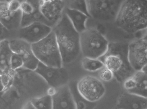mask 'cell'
<instances>
[{"mask_svg": "<svg viewBox=\"0 0 147 109\" xmlns=\"http://www.w3.org/2000/svg\"><path fill=\"white\" fill-rule=\"evenodd\" d=\"M22 109H37L32 104L30 101L27 102L23 107Z\"/></svg>", "mask_w": 147, "mask_h": 109, "instance_id": "f546056e", "label": "cell"}, {"mask_svg": "<svg viewBox=\"0 0 147 109\" xmlns=\"http://www.w3.org/2000/svg\"><path fill=\"white\" fill-rule=\"evenodd\" d=\"M34 70L50 87L56 89L68 84L70 81L69 72L63 66L60 68L51 67L39 62Z\"/></svg>", "mask_w": 147, "mask_h": 109, "instance_id": "9c48e42d", "label": "cell"}, {"mask_svg": "<svg viewBox=\"0 0 147 109\" xmlns=\"http://www.w3.org/2000/svg\"><path fill=\"white\" fill-rule=\"evenodd\" d=\"M147 72L141 70L136 71L123 82L126 91L147 98Z\"/></svg>", "mask_w": 147, "mask_h": 109, "instance_id": "5bb4252c", "label": "cell"}, {"mask_svg": "<svg viewBox=\"0 0 147 109\" xmlns=\"http://www.w3.org/2000/svg\"><path fill=\"white\" fill-rule=\"evenodd\" d=\"M52 30L60 51L62 66L73 63L81 53L80 33L74 29L64 12Z\"/></svg>", "mask_w": 147, "mask_h": 109, "instance_id": "6da1fadb", "label": "cell"}, {"mask_svg": "<svg viewBox=\"0 0 147 109\" xmlns=\"http://www.w3.org/2000/svg\"><path fill=\"white\" fill-rule=\"evenodd\" d=\"M8 0H0V22L9 31L16 33L21 27L22 13L20 10L10 11L8 8Z\"/></svg>", "mask_w": 147, "mask_h": 109, "instance_id": "9a60e30c", "label": "cell"}, {"mask_svg": "<svg viewBox=\"0 0 147 109\" xmlns=\"http://www.w3.org/2000/svg\"><path fill=\"white\" fill-rule=\"evenodd\" d=\"M12 85L26 102L47 94L50 87L34 70L23 67L14 71Z\"/></svg>", "mask_w": 147, "mask_h": 109, "instance_id": "3957f363", "label": "cell"}, {"mask_svg": "<svg viewBox=\"0 0 147 109\" xmlns=\"http://www.w3.org/2000/svg\"><path fill=\"white\" fill-rule=\"evenodd\" d=\"M65 6V0L40 1V11L44 17L51 23L53 28L61 18Z\"/></svg>", "mask_w": 147, "mask_h": 109, "instance_id": "4fadbf2b", "label": "cell"}, {"mask_svg": "<svg viewBox=\"0 0 147 109\" xmlns=\"http://www.w3.org/2000/svg\"><path fill=\"white\" fill-rule=\"evenodd\" d=\"M66 7L85 14L90 18L88 11L86 0H65Z\"/></svg>", "mask_w": 147, "mask_h": 109, "instance_id": "d4e9b609", "label": "cell"}, {"mask_svg": "<svg viewBox=\"0 0 147 109\" xmlns=\"http://www.w3.org/2000/svg\"><path fill=\"white\" fill-rule=\"evenodd\" d=\"M76 87L81 96L91 102L99 100L106 92L105 86L101 80L90 75L83 76L77 81Z\"/></svg>", "mask_w": 147, "mask_h": 109, "instance_id": "ba28073f", "label": "cell"}, {"mask_svg": "<svg viewBox=\"0 0 147 109\" xmlns=\"http://www.w3.org/2000/svg\"><path fill=\"white\" fill-rule=\"evenodd\" d=\"M52 31V28L43 23L36 22L20 27L16 32V38L31 44L41 40Z\"/></svg>", "mask_w": 147, "mask_h": 109, "instance_id": "7c38bea8", "label": "cell"}, {"mask_svg": "<svg viewBox=\"0 0 147 109\" xmlns=\"http://www.w3.org/2000/svg\"><path fill=\"white\" fill-rule=\"evenodd\" d=\"M16 33L9 31L0 22V43L16 38Z\"/></svg>", "mask_w": 147, "mask_h": 109, "instance_id": "484cf974", "label": "cell"}, {"mask_svg": "<svg viewBox=\"0 0 147 109\" xmlns=\"http://www.w3.org/2000/svg\"><path fill=\"white\" fill-rule=\"evenodd\" d=\"M81 65L84 70L89 72L100 70L105 66L103 62L98 58L83 57L81 60Z\"/></svg>", "mask_w": 147, "mask_h": 109, "instance_id": "603a6c76", "label": "cell"}, {"mask_svg": "<svg viewBox=\"0 0 147 109\" xmlns=\"http://www.w3.org/2000/svg\"><path fill=\"white\" fill-rule=\"evenodd\" d=\"M147 34L134 40L128 44L129 63L136 71L141 70L147 62Z\"/></svg>", "mask_w": 147, "mask_h": 109, "instance_id": "30bf717a", "label": "cell"}, {"mask_svg": "<svg viewBox=\"0 0 147 109\" xmlns=\"http://www.w3.org/2000/svg\"><path fill=\"white\" fill-rule=\"evenodd\" d=\"M147 15V0H123L115 22L125 32L134 34L146 30Z\"/></svg>", "mask_w": 147, "mask_h": 109, "instance_id": "7a4b0ae2", "label": "cell"}, {"mask_svg": "<svg viewBox=\"0 0 147 109\" xmlns=\"http://www.w3.org/2000/svg\"><path fill=\"white\" fill-rule=\"evenodd\" d=\"M13 53L9 40H4L0 43V75L10 74L14 71L11 69L10 66Z\"/></svg>", "mask_w": 147, "mask_h": 109, "instance_id": "d6986e66", "label": "cell"}, {"mask_svg": "<svg viewBox=\"0 0 147 109\" xmlns=\"http://www.w3.org/2000/svg\"><path fill=\"white\" fill-rule=\"evenodd\" d=\"M123 0H86L90 18L106 22L115 21Z\"/></svg>", "mask_w": 147, "mask_h": 109, "instance_id": "52a82bcc", "label": "cell"}, {"mask_svg": "<svg viewBox=\"0 0 147 109\" xmlns=\"http://www.w3.org/2000/svg\"><path fill=\"white\" fill-rule=\"evenodd\" d=\"M27 102L12 85L0 94V109H22Z\"/></svg>", "mask_w": 147, "mask_h": 109, "instance_id": "e0dca14e", "label": "cell"}, {"mask_svg": "<svg viewBox=\"0 0 147 109\" xmlns=\"http://www.w3.org/2000/svg\"><path fill=\"white\" fill-rule=\"evenodd\" d=\"M31 45L33 52L39 62L51 67L62 66L60 51L52 30L45 38Z\"/></svg>", "mask_w": 147, "mask_h": 109, "instance_id": "5b68a950", "label": "cell"}, {"mask_svg": "<svg viewBox=\"0 0 147 109\" xmlns=\"http://www.w3.org/2000/svg\"><path fill=\"white\" fill-rule=\"evenodd\" d=\"M147 98L128 92L122 94L119 97L117 109H147Z\"/></svg>", "mask_w": 147, "mask_h": 109, "instance_id": "ac0fdd59", "label": "cell"}, {"mask_svg": "<svg viewBox=\"0 0 147 109\" xmlns=\"http://www.w3.org/2000/svg\"><path fill=\"white\" fill-rule=\"evenodd\" d=\"M52 96V109H76L73 97L68 84L57 89Z\"/></svg>", "mask_w": 147, "mask_h": 109, "instance_id": "2e32d148", "label": "cell"}, {"mask_svg": "<svg viewBox=\"0 0 147 109\" xmlns=\"http://www.w3.org/2000/svg\"><path fill=\"white\" fill-rule=\"evenodd\" d=\"M22 0H8V8L12 12H16L20 10Z\"/></svg>", "mask_w": 147, "mask_h": 109, "instance_id": "f1b7e54d", "label": "cell"}, {"mask_svg": "<svg viewBox=\"0 0 147 109\" xmlns=\"http://www.w3.org/2000/svg\"><path fill=\"white\" fill-rule=\"evenodd\" d=\"M30 102L37 109H52V96L46 94L32 100Z\"/></svg>", "mask_w": 147, "mask_h": 109, "instance_id": "cb8c5ba5", "label": "cell"}, {"mask_svg": "<svg viewBox=\"0 0 147 109\" xmlns=\"http://www.w3.org/2000/svg\"><path fill=\"white\" fill-rule=\"evenodd\" d=\"M10 48L13 53L19 55L23 63V67L35 70L39 62L32 51L31 45L19 38L9 40Z\"/></svg>", "mask_w": 147, "mask_h": 109, "instance_id": "8fae6325", "label": "cell"}, {"mask_svg": "<svg viewBox=\"0 0 147 109\" xmlns=\"http://www.w3.org/2000/svg\"><path fill=\"white\" fill-rule=\"evenodd\" d=\"M64 12L68 17L74 29L79 33H80L86 29V22L90 18L87 15L66 7Z\"/></svg>", "mask_w": 147, "mask_h": 109, "instance_id": "ffe728a7", "label": "cell"}, {"mask_svg": "<svg viewBox=\"0 0 147 109\" xmlns=\"http://www.w3.org/2000/svg\"><path fill=\"white\" fill-rule=\"evenodd\" d=\"M100 70L99 76L100 79L102 81L109 82L114 77L113 72L105 66Z\"/></svg>", "mask_w": 147, "mask_h": 109, "instance_id": "83f0119b", "label": "cell"}, {"mask_svg": "<svg viewBox=\"0 0 147 109\" xmlns=\"http://www.w3.org/2000/svg\"><path fill=\"white\" fill-rule=\"evenodd\" d=\"M22 60L18 54L13 53L11 57L10 66L11 69L13 71L23 66Z\"/></svg>", "mask_w": 147, "mask_h": 109, "instance_id": "4316f807", "label": "cell"}, {"mask_svg": "<svg viewBox=\"0 0 147 109\" xmlns=\"http://www.w3.org/2000/svg\"><path fill=\"white\" fill-rule=\"evenodd\" d=\"M5 89L3 84L1 75H0V94Z\"/></svg>", "mask_w": 147, "mask_h": 109, "instance_id": "4dcf8cb0", "label": "cell"}, {"mask_svg": "<svg viewBox=\"0 0 147 109\" xmlns=\"http://www.w3.org/2000/svg\"><path fill=\"white\" fill-rule=\"evenodd\" d=\"M40 0H36L34 9L30 15H22L21 27L26 26L33 23L36 22L44 24L53 28L51 23L47 21L41 13L39 9Z\"/></svg>", "mask_w": 147, "mask_h": 109, "instance_id": "44dd1931", "label": "cell"}, {"mask_svg": "<svg viewBox=\"0 0 147 109\" xmlns=\"http://www.w3.org/2000/svg\"><path fill=\"white\" fill-rule=\"evenodd\" d=\"M128 44L123 42L109 43L105 53L98 59L112 71L116 79L123 82L136 72L131 66L128 56Z\"/></svg>", "mask_w": 147, "mask_h": 109, "instance_id": "277c9868", "label": "cell"}, {"mask_svg": "<svg viewBox=\"0 0 147 109\" xmlns=\"http://www.w3.org/2000/svg\"><path fill=\"white\" fill-rule=\"evenodd\" d=\"M77 82L76 80H71L68 84L73 97L76 109H92L94 102L87 101L81 96L77 88Z\"/></svg>", "mask_w": 147, "mask_h": 109, "instance_id": "7402d4cb", "label": "cell"}, {"mask_svg": "<svg viewBox=\"0 0 147 109\" xmlns=\"http://www.w3.org/2000/svg\"><path fill=\"white\" fill-rule=\"evenodd\" d=\"M80 35L81 52L83 57L98 59L105 53L109 42L98 30L87 28Z\"/></svg>", "mask_w": 147, "mask_h": 109, "instance_id": "8992f818", "label": "cell"}]
</instances>
